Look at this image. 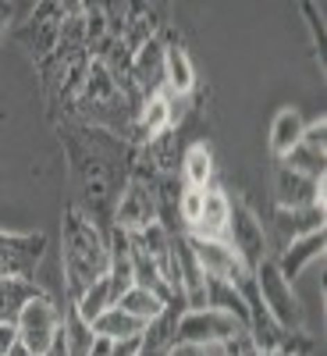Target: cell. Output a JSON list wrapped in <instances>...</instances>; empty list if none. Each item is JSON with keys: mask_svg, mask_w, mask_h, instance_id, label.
Here are the masks:
<instances>
[{"mask_svg": "<svg viewBox=\"0 0 327 356\" xmlns=\"http://www.w3.org/2000/svg\"><path fill=\"white\" fill-rule=\"evenodd\" d=\"M53 125L68 157V175L75 189L72 207L85 221H93L103 235H110L114 211L132 182L135 146L107 129L82 125V122H72V118H61Z\"/></svg>", "mask_w": 327, "mask_h": 356, "instance_id": "1", "label": "cell"}, {"mask_svg": "<svg viewBox=\"0 0 327 356\" xmlns=\"http://www.w3.org/2000/svg\"><path fill=\"white\" fill-rule=\"evenodd\" d=\"M61 264H65V292H68V303H75L78 296L107 278V267H110V246H107V235L85 221L75 207H65V221H61Z\"/></svg>", "mask_w": 327, "mask_h": 356, "instance_id": "2", "label": "cell"}, {"mask_svg": "<svg viewBox=\"0 0 327 356\" xmlns=\"http://www.w3.org/2000/svg\"><path fill=\"white\" fill-rule=\"evenodd\" d=\"M68 11H72V4H36V11L28 15L18 29H11L4 40L18 43L36 65H43L57 50V40H61V25H65Z\"/></svg>", "mask_w": 327, "mask_h": 356, "instance_id": "3", "label": "cell"}, {"mask_svg": "<svg viewBox=\"0 0 327 356\" xmlns=\"http://www.w3.org/2000/svg\"><path fill=\"white\" fill-rule=\"evenodd\" d=\"M253 278H256V289H260L263 310L271 314V321L278 324V328H285V332H303V321H306L303 303H299V296L292 292V285L281 278L274 257H267L256 271H253Z\"/></svg>", "mask_w": 327, "mask_h": 356, "instance_id": "4", "label": "cell"}, {"mask_svg": "<svg viewBox=\"0 0 327 356\" xmlns=\"http://www.w3.org/2000/svg\"><path fill=\"white\" fill-rule=\"evenodd\" d=\"M249 335V328L242 321H235L231 314L221 310H185L178 321V346H224L231 339Z\"/></svg>", "mask_w": 327, "mask_h": 356, "instance_id": "5", "label": "cell"}, {"mask_svg": "<svg viewBox=\"0 0 327 356\" xmlns=\"http://www.w3.org/2000/svg\"><path fill=\"white\" fill-rule=\"evenodd\" d=\"M47 253L43 232H0V278L36 282V267Z\"/></svg>", "mask_w": 327, "mask_h": 356, "instance_id": "6", "label": "cell"}, {"mask_svg": "<svg viewBox=\"0 0 327 356\" xmlns=\"http://www.w3.org/2000/svg\"><path fill=\"white\" fill-rule=\"evenodd\" d=\"M228 246L231 253L239 257V264L253 275L256 267L271 257L267 253V232L256 221V214L249 211L246 203H231V218H228Z\"/></svg>", "mask_w": 327, "mask_h": 356, "instance_id": "7", "label": "cell"}, {"mask_svg": "<svg viewBox=\"0 0 327 356\" xmlns=\"http://www.w3.org/2000/svg\"><path fill=\"white\" fill-rule=\"evenodd\" d=\"M15 332H18V346L28 349L33 356H43L50 349V342L61 332V314H57L50 296H40V300L22 307V314L15 321Z\"/></svg>", "mask_w": 327, "mask_h": 356, "instance_id": "8", "label": "cell"}, {"mask_svg": "<svg viewBox=\"0 0 327 356\" xmlns=\"http://www.w3.org/2000/svg\"><path fill=\"white\" fill-rule=\"evenodd\" d=\"M324 178H306L299 171H292L285 164H278L274 171V203L278 211H303V207H320L324 211Z\"/></svg>", "mask_w": 327, "mask_h": 356, "instance_id": "9", "label": "cell"}, {"mask_svg": "<svg viewBox=\"0 0 327 356\" xmlns=\"http://www.w3.org/2000/svg\"><path fill=\"white\" fill-rule=\"evenodd\" d=\"M150 225H160L157 221V196L153 189L142 182V178L132 175V182L121 196V203H117V211H114V228H121V232H142V228H150Z\"/></svg>", "mask_w": 327, "mask_h": 356, "instance_id": "10", "label": "cell"}, {"mask_svg": "<svg viewBox=\"0 0 327 356\" xmlns=\"http://www.w3.org/2000/svg\"><path fill=\"white\" fill-rule=\"evenodd\" d=\"M228 218H231V200L221 189H206L203 193V214H199V221L185 235H189V239L228 243Z\"/></svg>", "mask_w": 327, "mask_h": 356, "instance_id": "11", "label": "cell"}, {"mask_svg": "<svg viewBox=\"0 0 327 356\" xmlns=\"http://www.w3.org/2000/svg\"><path fill=\"white\" fill-rule=\"evenodd\" d=\"M164 89L171 97H178V100H185L196 89V68L189 61V50L178 40L164 43Z\"/></svg>", "mask_w": 327, "mask_h": 356, "instance_id": "12", "label": "cell"}, {"mask_svg": "<svg viewBox=\"0 0 327 356\" xmlns=\"http://www.w3.org/2000/svg\"><path fill=\"white\" fill-rule=\"evenodd\" d=\"M324 243H327V235H324V232H313V235H303V239L288 243V246L281 250V257H274L281 278L292 285L295 278L306 271V264H313L317 257H324Z\"/></svg>", "mask_w": 327, "mask_h": 356, "instance_id": "13", "label": "cell"}, {"mask_svg": "<svg viewBox=\"0 0 327 356\" xmlns=\"http://www.w3.org/2000/svg\"><path fill=\"white\" fill-rule=\"evenodd\" d=\"M178 178H182L185 189H210V178H214V150H210L203 139L189 143L185 150H182Z\"/></svg>", "mask_w": 327, "mask_h": 356, "instance_id": "14", "label": "cell"}, {"mask_svg": "<svg viewBox=\"0 0 327 356\" xmlns=\"http://www.w3.org/2000/svg\"><path fill=\"white\" fill-rule=\"evenodd\" d=\"M274 232L281 246L303 239V235L324 232V211L320 207H303V211H274Z\"/></svg>", "mask_w": 327, "mask_h": 356, "instance_id": "15", "label": "cell"}, {"mask_svg": "<svg viewBox=\"0 0 327 356\" xmlns=\"http://www.w3.org/2000/svg\"><path fill=\"white\" fill-rule=\"evenodd\" d=\"M89 328H93L97 339H107V342H128V339H139V335L146 332V321L125 314L121 307H107L93 324H89Z\"/></svg>", "mask_w": 327, "mask_h": 356, "instance_id": "16", "label": "cell"}, {"mask_svg": "<svg viewBox=\"0 0 327 356\" xmlns=\"http://www.w3.org/2000/svg\"><path fill=\"white\" fill-rule=\"evenodd\" d=\"M199 267H203V275H210V278H231V271L239 267V257L231 253L228 243H214V239H189Z\"/></svg>", "mask_w": 327, "mask_h": 356, "instance_id": "17", "label": "cell"}, {"mask_svg": "<svg viewBox=\"0 0 327 356\" xmlns=\"http://www.w3.org/2000/svg\"><path fill=\"white\" fill-rule=\"evenodd\" d=\"M47 296L36 282H18V278H0V324H15L22 307Z\"/></svg>", "mask_w": 327, "mask_h": 356, "instance_id": "18", "label": "cell"}, {"mask_svg": "<svg viewBox=\"0 0 327 356\" xmlns=\"http://www.w3.org/2000/svg\"><path fill=\"white\" fill-rule=\"evenodd\" d=\"M303 132H306L303 114L295 107H281L274 114V125H271V150H274V157H288L295 146H299Z\"/></svg>", "mask_w": 327, "mask_h": 356, "instance_id": "19", "label": "cell"}, {"mask_svg": "<svg viewBox=\"0 0 327 356\" xmlns=\"http://www.w3.org/2000/svg\"><path fill=\"white\" fill-rule=\"evenodd\" d=\"M206 310H221V314H231L235 321H242L249 328V310H246V300L239 296L231 282L224 278H210L206 275Z\"/></svg>", "mask_w": 327, "mask_h": 356, "instance_id": "20", "label": "cell"}, {"mask_svg": "<svg viewBox=\"0 0 327 356\" xmlns=\"http://www.w3.org/2000/svg\"><path fill=\"white\" fill-rule=\"evenodd\" d=\"M114 307H121L125 314H132V317H139V321H146V324H150V321H157L160 314H164V300H160V296H153L150 289H139V285H132L128 292H121V296H117V303Z\"/></svg>", "mask_w": 327, "mask_h": 356, "instance_id": "21", "label": "cell"}, {"mask_svg": "<svg viewBox=\"0 0 327 356\" xmlns=\"http://www.w3.org/2000/svg\"><path fill=\"white\" fill-rule=\"evenodd\" d=\"M107 307H114V292H110V282L107 278H100V282H93V285H89L82 296H78V300L72 303V310L85 321V324H93Z\"/></svg>", "mask_w": 327, "mask_h": 356, "instance_id": "22", "label": "cell"}, {"mask_svg": "<svg viewBox=\"0 0 327 356\" xmlns=\"http://www.w3.org/2000/svg\"><path fill=\"white\" fill-rule=\"evenodd\" d=\"M61 335H65L68 356H89V353H93L97 335H93V328H89V324L72 310V303H68V317L61 321Z\"/></svg>", "mask_w": 327, "mask_h": 356, "instance_id": "23", "label": "cell"}, {"mask_svg": "<svg viewBox=\"0 0 327 356\" xmlns=\"http://www.w3.org/2000/svg\"><path fill=\"white\" fill-rule=\"evenodd\" d=\"M327 154L324 150H313V146H306V143H299L295 150L288 154V157H281V164L285 168H292V171H299V175H306V178H324V171H327Z\"/></svg>", "mask_w": 327, "mask_h": 356, "instance_id": "24", "label": "cell"}, {"mask_svg": "<svg viewBox=\"0 0 327 356\" xmlns=\"http://www.w3.org/2000/svg\"><path fill=\"white\" fill-rule=\"evenodd\" d=\"M33 11H36L33 0H0V40H4L11 29H18Z\"/></svg>", "mask_w": 327, "mask_h": 356, "instance_id": "25", "label": "cell"}, {"mask_svg": "<svg viewBox=\"0 0 327 356\" xmlns=\"http://www.w3.org/2000/svg\"><path fill=\"white\" fill-rule=\"evenodd\" d=\"M15 346H18V332H15V324H0V356H8Z\"/></svg>", "mask_w": 327, "mask_h": 356, "instance_id": "26", "label": "cell"}, {"mask_svg": "<svg viewBox=\"0 0 327 356\" xmlns=\"http://www.w3.org/2000/svg\"><path fill=\"white\" fill-rule=\"evenodd\" d=\"M43 356H68V346H65V335H61V332H57V339L50 342V349H47Z\"/></svg>", "mask_w": 327, "mask_h": 356, "instance_id": "27", "label": "cell"}, {"mask_svg": "<svg viewBox=\"0 0 327 356\" xmlns=\"http://www.w3.org/2000/svg\"><path fill=\"white\" fill-rule=\"evenodd\" d=\"M8 356H33V353H28V349H22V346H15V349H11Z\"/></svg>", "mask_w": 327, "mask_h": 356, "instance_id": "28", "label": "cell"}, {"mask_svg": "<svg viewBox=\"0 0 327 356\" xmlns=\"http://www.w3.org/2000/svg\"><path fill=\"white\" fill-rule=\"evenodd\" d=\"M171 356H189V349H185V346H178V349H174Z\"/></svg>", "mask_w": 327, "mask_h": 356, "instance_id": "29", "label": "cell"}, {"mask_svg": "<svg viewBox=\"0 0 327 356\" xmlns=\"http://www.w3.org/2000/svg\"><path fill=\"white\" fill-rule=\"evenodd\" d=\"M249 356H281V353H249Z\"/></svg>", "mask_w": 327, "mask_h": 356, "instance_id": "30", "label": "cell"}]
</instances>
